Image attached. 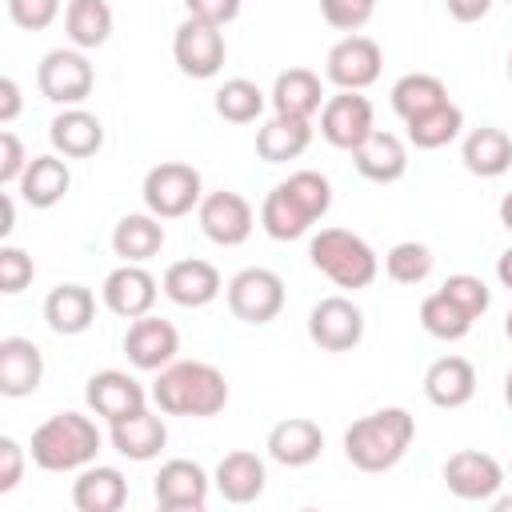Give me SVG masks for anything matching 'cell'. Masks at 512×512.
I'll return each mask as SVG.
<instances>
[{
    "label": "cell",
    "instance_id": "6da1fadb",
    "mask_svg": "<svg viewBox=\"0 0 512 512\" xmlns=\"http://www.w3.org/2000/svg\"><path fill=\"white\" fill-rule=\"evenodd\" d=\"M152 400L168 416H216L228 404V380L208 360H172L160 368Z\"/></svg>",
    "mask_w": 512,
    "mask_h": 512
},
{
    "label": "cell",
    "instance_id": "7a4b0ae2",
    "mask_svg": "<svg viewBox=\"0 0 512 512\" xmlns=\"http://www.w3.org/2000/svg\"><path fill=\"white\" fill-rule=\"evenodd\" d=\"M412 436H416V416L408 408H380L352 420V428L344 432V456L360 472H388L404 460Z\"/></svg>",
    "mask_w": 512,
    "mask_h": 512
},
{
    "label": "cell",
    "instance_id": "3957f363",
    "mask_svg": "<svg viewBox=\"0 0 512 512\" xmlns=\"http://www.w3.org/2000/svg\"><path fill=\"white\" fill-rule=\"evenodd\" d=\"M28 452L44 472H80L100 452V428L80 412H56L32 432Z\"/></svg>",
    "mask_w": 512,
    "mask_h": 512
},
{
    "label": "cell",
    "instance_id": "277c9868",
    "mask_svg": "<svg viewBox=\"0 0 512 512\" xmlns=\"http://www.w3.org/2000/svg\"><path fill=\"white\" fill-rule=\"evenodd\" d=\"M312 268L324 272L336 288H368L380 272V260L372 244L348 228H320L308 244Z\"/></svg>",
    "mask_w": 512,
    "mask_h": 512
},
{
    "label": "cell",
    "instance_id": "5b68a950",
    "mask_svg": "<svg viewBox=\"0 0 512 512\" xmlns=\"http://www.w3.org/2000/svg\"><path fill=\"white\" fill-rule=\"evenodd\" d=\"M144 208L160 220H176V216H188L192 208H200L204 200V188H200V172L192 164H180V160H164L156 168H148L144 176Z\"/></svg>",
    "mask_w": 512,
    "mask_h": 512
},
{
    "label": "cell",
    "instance_id": "8992f818",
    "mask_svg": "<svg viewBox=\"0 0 512 512\" xmlns=\"http://www.w3.org/2000/svg\"><path fill=\"white\" fill-rule=\"evenodd\" d=\"M172 56H176V68L192 80H212L220 68H224V56H228V44H224V32L220 24H208V20H196L188 16L176 36H172Z\"/></svg>",
    "mask_w": 512,
    "mask_h": 512
},
{
    "label": "cell",
    "instance_id": "52a82bcc",
    "mask_svg": "<svg viewBox=\"0 0 512 512\" xmlns=\"http://www.w3.org/2000/svg\"><path fill=\"white\" fill-rule=\"evenodd\" d=\"M228 308L244 324H268L284 308V280L272 268H240L228 280Z\"/></svg>",
    "mask_w": 512,
    "mask_h": 512
},
{
    "label": "cell",
    "instance_id": "ba28073f",
    "mask_svg": "<svg viewBox=\"0 0 512 512\" xmlns=\"http://www.w3.org/2000/svg\"><path fill=\"white\" fill-rule=\"evenodd\" d=\"M380 64H384V52L372 36H360V32H348L344 40H336L328 48V60H324V76L344 88V92H364L368 84L380 80Z\"/></svg>",
    "mask_w": 512,
    "mask_h": 512
},
{
    "label": "cell",
    "instance_id": "9c48e42d",
    "mask_svg": "<svg viewBox=\"0 0 512 512\" xmlns=\"http://www.w3.org/2000/svg\"><path fill=\"white\" fill-rule=\"evenodd\" d=\"M92 80H96V76H92V64H88V56H84L80 48H52V52L40 60V68H36L40 96L52 100V104H64V108L88 100Z\"/></svg>",
    "mask_w": 512,
    "mask_h": 512
},
{
    "label": "cell",
    "instance_id": "30bf717a",
    "mask_svg": "<svg viewBox=\"0 0 512 512\" xmlns=\"http://www.w3.org/2000/svg\"><path fill=\"white\" fill-rule=\"evenodd\" d=\"M308 340L324 352H352L364 340V312L348 296H324L308 312Z\"/></svg>",
    "mask_w": 512,
    "mask_h": 512
},
{
    "label": "cell",
    "instance_id": "8fae6325",
    "mask_svg": "<svg viewBox=\"0 0 512 512\" xmlns=\"http://www.w3.org/2000/svg\"><path fill=\"white\" fill-rule=\"evenodd\" d=\"M196 220H200V232H204L212 244H220V248L244 244V240L252 236V228H256L252 204H248L240 192H228V188L208 192V196L200 200V208H196Z\"/></svg>",
    "mask_w": 512,
    "mask_h": 512
},
{
    "label": "cell",
    "instance_id": "7c38bea8",
    "mask_svg": "<svg viewBox=\"0 0 512 512\" xmlns=\"http://www.w3.org/2000/svg\"><path fill=\"white\" fill-rule=\"evenodd\" d=\"M372 128H376V120H372V100L360 96V92H344V88H340V92L328 96L324 108H320V136H324L332 148L352 152Z\"/></svg>",
    "mask_w": 512,
    "mask_h": 512
},
{
    "label": "cell",
    "instance_id": "4fadbf2b",
    "mask_svg": "<svg viewBox=\"0 0 512 512\" xmlns=\"http://www.w3.org/2000/svg\"><path fill=\"white\" fill-rule=\"evenodd\" d=\"M208 472L196 460H168L152 476V496L164 512H200L208 504Z\"/></svg>",
    "mask_w": 512,
    "mask_h": 512
},
{
    "label": "cell",
    "instance_id": "5bb4252c",
    "mask_svg": "<svg viewBox=\"0 0 512 512\" xmlns=\"http://www.w3.org/2000/svg\"><path fill=\"white\" fill-rule=\"evenodd\" d=\"M444 484L460 500H492L500 492V484H504V468H500L496 456L476 452V448H464V452H452L448 456Z\"/></svg>",
    "mask_w": 512,
    "mask_h": 512
},
{
    "label": "cell",
    "instance_id": "9a60e30c",
    "mask_svg": "<svg viewBox=\"0 0 512 512\" xmlns=\"http://www.w3.org/2000/svg\"><path fill=\"white\" fill-rule=\"evenodd\" d=\"M176 352H180V332L168 320H160V316L132 320L128 336H124V356H128L132 368L160 372V368H168L176 360Z\"/></svg>",
    "mask_w": 512,
    "mask_h": 512
},
{
    "label": "cell",
    "instance_id": "2e32d148",
    "mask_svg": "<svg viewBox=\"0 0 512 512\" xmlns=\"http://www.w3.org/2000/svg\"><path fill=\"white\" fill-rule=\"evenodd\" d=\"M104 308L124 316V320H140L152 312L156 304V276L144 268V264H120L104 276Z\"/></svg>",
    "mask_w": 512,
    "mask_h": 512
},
{
    "label": "cell",
    "instance_id": "e0dca14e",
    "mask_svg": "<svg viewBox=\"0 0 512 512\" xmlns=\"http://www.w3.org/2000/svg\"><path fill=\"white\" fill-rule=\"evenodd\" d=\"M84 400L96 416H104L108 424L120 420V416H132L140 408H148V392L140 380H132L128 372L120 368H104V372H92L88 376V388H84Z\"/></svg>",
    "mask_w": 512,
    "mask_h": 512
},
{
    "label": "cell",
    "instance_id": "ac0fdd59",
    "mask_svg": "<svg viewBox=\"0 0 512 512\" xmlns=\"http://www.w3.org/2000/svg\"><path fill=\"white\" fill-rule=\"evenodd\" d=\"M160 288H164V296H168L172 304H180V308H204V304H212V300L220 296L224 284H220L216 264L188 256V260L168 264Z\"/></svg>",
    "mask_w": 512,
    "mask_h": 512
},
{
    "label": "cell",
    "instance_id": "d6986e66",
    "mask_svg": "<svg viewBox=\"0 0 512 512\" xmlns=\"http://www.w3.org/2000/svg\"><path fill=\"white\" fill-rule=\"evenodd\" d=\"M44 380V352L28 336H4L0 340V392L20 400L32 396Z\"/></svg>",
    "mask_w": 512,
    "mask_h": 512
},
{
    "label": "cell",
    "instance_id": "ffe728a7",
    "mask_svg": "<svg viewBox=\"0 0 512 512\" xmlns=\"http://www.w3.org/2000/svg\"><path fill=\"white\" fill-rule=\"evenodd\" d=\"M264 448H268V456H272L276 464H284V468H308V464L324 452V432H320V424L308 420V416H288V420L272 424Z\"/></svg>",
    "mask_w": 512,
    "mask_h": 512
},
{
    "label": "cell",
    "instance_id": "44dd1931",
    "mask_svg": "<svg viewBox=\"0 0 512 512\" xmlns=\"http://www.w3.org/2000/svg\"><path fill=\"white\" fill-rule=\"evenodd\" d=\"M352 164L364 180H376V184H392L408 172V148L400 136L392 132H380L372 128L356 148H352Z\"/></svg>",
    "mask_w": 512,
    "mask_h": 512
},
{
    "label": "cell",
    "instance_id": "7402d4cb",
    "mask_svg": "<svg viewBox=\"0 0 512 512\" xmlns=\"http://www.w3.org/2000/svg\"><path fill=\"white\" fill-rule=\"evenodd\" d=\"M164 444H168V428H164V420H160L152 408H140V412H132V416L112 420V448H116L120 456L136 460V464L156 460V456L164 452Z\"/></svg>",
    "mask_w": 512,
    "mask_h": 512
},
{
    "label": "cell",
    "instance_id": "603a6c76",
    "mask_svg": "<svg viewBox=\"0 0 512 512\" xmlns=\"http://www.w3.org/2000/svg\"><path fill=\"white\" fill-rule=\"evenodd\" d=\"M48 140H52V148H56L60 156L84 160V156H96V152H100V144H104V124H100V116H92L88 108L72 104V108H64V112L48 124Z\"/></svg>",
    "mask_w": 512,
    "mask_h": 512
},
{
    "label": "cell",
    "instance_id": "cb8c5ba5",
    "mask_svg": "<svg viewBox=\"0 0 512 512\" xmlns=\"http://www.w3.org/2000/svg\"><path fill=\"white\" fill-rule=\"evenodd\" d=\"M424 396L436 408H464L476 396V368L464 356H440L424 372Z\"/></svg>",
    "mask_w": 512,
    "mask_h": 512
},
{
    "label": "cell",
    "instance_id": "d4e9b609",
    "mask_svg": "<svg viewBox=\"0 0 512 512\" xmlns=\"http://www.w3.org/2000/svg\"><path fill=\"white\" fill-rule=\"evenodd\" d=\"M44 320L56 336H80L96 320V296L84 284H56L44 296Z\"/></svg>",
    "mask_w": 512,
    "mask_h": 512
},
{
    "label": "cell",
    "instance_id": "484cf974",
    "mask_svg": "<svg viewBox=\"0 0 512 512\" xmlns=\"http://www.w3.org/2000/svg\"><path fill=\"white\" fill-rule=\"evenodd\" d=\"M128 500V480L120 468L112 464H88L80 468L76 484H72V504L80 512H116Z\"/></svg>",
    "mask_w": 512,
    "mask_h": 512
},
{
    "label": "cell",
    "instance_id": "4316f807",
    "mask_svg": "<svg viewBox=\"0 0 512 512\" xmlns=\"http://www.w3.org/2000/svg\"><path fill=\"white\" fill-rule=\"evenodd\" d=\"M276 116H296V120H312L324 108V88L320 76L312 68H288L276 76L272 92H268Z\"/></svg>",
    "mask_w": 512,
    "mask_h": 512
},
{
    "label": "cell",
    "instance_id": "83f0119b",
    "mask_svg": "<svg viewBox=\"0 0 512 512\" xmlns=\"http://www.w3.org/2000/svg\"><path fill=\"white\" fill-rule=\"evenodd\" d=\"M264 480H268V472H264V460L256 456V452H228L220 464H216V476H212V484H216V492L228 500V504H252L260 492H264Z\"/></svg>",
    "mask_w": 512,
    "mask_h": 512
},
{
    "label": "cell",
    "instance_id": "f1b7e54d",
    "mask_svg": "<svg viewBox=\"0 0 512 512\" xmlns=\"http://www.w3.org/2000/svg\"><path fill=\"white\" fill-rule=\"evenodd\" d=\"M160 248H164V224H160V216L132 212V216H120L116 220V228H112V252L124 264H144Z\"/></svg>",
    "mask_w": 512,
    "mask_h": 512
},
{
    "label": "cell",
    "instance_id": "f546056e",
    "mask_svg": "<svg viewBox=\"0 0 512 512\" xmlns=\"http://www.w3.org/2000/svg\"><path fill=\"white\" fill-rule=\"evenodd\" d=\"M460 160H464V168L472 176H484V180L504 176L512 168V136L504 128H488V124L484 128H472L464 136Z\"/></svg>",
    "mask_w": 512,
    "mask_h": 512
},
{
    "label": "cell",
    "instance_id": "4dcf8cb0",
    "mask_svg": "<svg viewBox=\"0 0 512 512\" xmlns=\"http://www.w3.org/2000/svg\"><path fill=\"white\" fill-rule=\"evenodd\" d=\"M20 196L32 204V208H52L64 200V192L72 188V172L60 156H32L24 176H20Z\"/></svg>",
    "mask_w": 512,
    "mask_h": 512
},
{
    "label": "cell",
    "instance_id": "1f68e13d",
    "mask_svg": "<svg viewBox=\"0 0 512 512\" xmlns=\"http://www.w3.org/2000/svg\"><path fill=\"white\" fill-rule=\"evenodd\" d=\"M260 224H264V232H268L272 240H300L316 220H312V212L288 192V184H276V188L264 196V204H260Z\"/></svg>",
    "mask_w": 512,
    "mask_h": 512
},
{
    "label": "cell",
    "instance_id": "d6a6232c",
    "mask_svg": "<svg viewBox=\"0 0 512 512\" xmlns=\"http://www.w3.org/2000/svg\"><path fill=\"white\" fill-rule=\"evenodd\" d=\"M312 144V124L296 120V116H272L260 132H256V152L268 164H284L296 160L304 148Z\"/></svg>",
    "mask_w": 512,
    "mask_h": 512
},
{
    "label": "cell",
    "instance_id": "836d02e7",
    "mask_svg": "<svg viewBox=\"0 0 512 512\" xmlns=\"http://www.w3.org/2000/svg\"><path fill=\"white\" fill-rule=\"evenodd\" d=\"M444 100H448V88L432 72H408L392 84V108H396L400 120H416V116L440 108Z\"/></svg>",
    "mask_w": 512,
    "mask_h": 512
},
{
    "label": "cell",
    "instance_id": "e575fe53",
    "mask_svg": "<svg viewBox=\"0 0 512 512\" xmlns=\"http://www.w3.org/2000/svg\"><path fill=\"white\" fill-rule=\"evenodd\" d=\"M64 28H68V40L80 52L100 48L112 36V8H108V0H68Z\"/></svg>",
    "mask_w": 512,
    "mask_h": 512
},
{
    "label": "cell",
    "instance_id": "d590c367",
    "mask_svg": "<svg viewBox=\"0 0 512 512\" xmlns=\"http://www.w3.org/2000/svg\"><path fill=\"white\" fill-rule=\"evenodd\" d=\"M408 124V144H416V148H444V144H452L456 136H460V128H464V112L452 104V100H444L440 108H432V112H424V116H416V120H404Z\"/></svg>",
    "mask_w": 512,
    "mask_h": 512
},
{
    "label": "cell",
    "instance_id": "8d00e7d4",
    "mask_svg": "<svg viewBox=\"0 0 512 512\" xmlns=\"http://www.w3.org/2000/svg\"><path fill=\"white\" fill-rule=\"evenodd\" d=\"M420 324H424V332L436 336V340H460V336H468L472 316H468L452 296L432 292V296L420 300Z\"/></svg>",
    "mask_w": 512,
    "mask_h": 512
},
{
    "label": "cell",
    "instance_id": "74e56055",
    "mask_svg": "<svg viewBox=\"0 0 512 512\" xmlns=\"http://www.w3.org/2000/svg\"><path fill=\"white\" fill-rule=\"evenodd\" d=\"M264 100L268 96L252 80H244V76H232V80H224L216 88V112L224 120H232V124H252L264 112Z\"/></svg>",
    "mask_w": 512,
    "mask_h": 512
},
{
    "label": "cell",
    "instance_id": "f35d334b",
    "mask_svg": "<svg viewBox=\"0 0 512 512\" xmlns=\"http://www.w3.org/2000/svg\"><path fill=\"white\" fill-rule=\"evenodd\" d=\"M432 248L420 244V240H400L388 248L384 256V272L396 280V284H424L432 276Z\"/></svg>",
    "mask_w": 512,
    "mask_h": 512
},
{
    "label": "cell",
    "instance_id": "ab89813d",
    "mask_svg": "<svg viewBox=\"0 0 512 512\" xmlns=\"http://www.w3.org/2000/svg\"><path fill=\"white\" fill-rule=\"evenodd\" d=\"M284 184H288V192L312 212V220H320V216L332 208V184H328V176L304 168V172H292Z\"/></svg>",
    "mask_w": 512,
    "mask_h": 512
},
{
    "label": "cell",
    "instance_id": "60d3db41",
    "mask_svg": "<svg viewBox=\"0 0 512 512\" xmlns=\"http://www.w3.org/2000/svg\"><path fill=\"white\" fill-rule=\"evenodd\" d=\"M440 292L444 296H452L472 320H480L484 312H488V304H492V292H488V284L480 280V276H468V272H456V276H448L444 284H440Z\"/></svg>",
    "mask_w": 512,
    "mask_h": 512
},
{
    "label": "cell",
    "instance_id": "b9f144b4",
    "mask_svg": "<svg viewBox=\"0 0 512 512\" xmlns=\"http://www.w3.org/2000/svg\"><path fill=\"white\" fill-rule=\"evenodd\" d=\"M376 12V0H320V16L336 32H360Z\"/></svg>",
    "mask_w": 512,
    "mask_h": 512
},
{
    "label": "cell",
    "instance_id": "7bdbcfd3",
    "mask_svg": "<svg viewBox=\"0 0 512 512\" xmlns=\"http://www.w3.org/2000/svg\"><path fill=\"white\" fill-rule=\"evenodd\" d=\"M32 276H36L32 256H28L24 248L4 244V248H0V292L16 296V292H24V288L32 284Z\"/></svg>",
    "mask_w": 512,
    "mask_h": 512
},
{
    "label": "cell",
    "instance_id": "ee69618b",
    "mask_svg": "<svg viewBox=\"0 0 512 512\" xmlns=\"http://www.w3.org/2000/svg\"><path fill=\"white\" fill-rule=\"evenodd\" d=\"M8 16L16 28L40 32L60 16V0H8Z\"/></svg>",
    "mask_w": 512,
    "mask_h": 512
},
{
    "label": "cell",
    "instance_id": "f6af8a7d",
    "mask_svg": "<svg viewBox=\"0 0 512 512\" xmlns=\"http://www.w3.org/2000/svg\"><path fill=\"white\" fill-rule=\"evenodd\" d=\"M24 168H28L24 144H20V136H16V132H8V128H4V132H0V184H4V188L20 184Z\"/></svg>",
    "mask_w": 512,
    "mask_h": 512
},
{
    "label": "cell",
    "instance_id": "bcb514c9",
    "mask_svg": "<svg viewBox=\"0 0 512 512\" xmlns=\"http://www.w3.org/2000/svg\"><path fill=\"white\" fill-rule=\"evenodd\" d=\"M24 476V448L12 436H0V492H12Z\"/></svg>",
    "mask_w": 512,
    "mask_h": 512
},
{
    "label": "cell",
    "instance_id": "7dc6e473",
    "mask_svg": "<svg viewBox=\"0 0 512 512\" xmlns=\"http://www.w3.org/2000/svg\"><path fill=\"white\" fill-rule=\"evenodd\" d=\"M184 8H188V16L208 20V24H220V28L240 16V0H184Z\"/></svg>",
    "mask_w": 512,
    "mask_h": 512
},
{
    "label": "cell",
    "instance_id": "c3c4849f",
    "mask_svg": "<svg viewBox=\"0 0 512 512\" xmlns=\"http://www.w3.org/2000/svg\"><path fill=\"white\" fill-rule=\"evenodd\" d=\"M444 4H448V16L460 20V24H476V20H484L488 8H492V0H444Z\"/></svg>",
    "mask_w": 512,
    "mask_h": 512
},
{
    "label": "cell",
    "instance_id": "681fc988",
    "mask_svg": "<svg viewBox=\"0 0 512 512\" xmlns=\"http://www.w3.org/2000/svg\"><path fill=\"white\" fill-rule=\"evenodd\" d=\"M20 116V84L12 76L0 80V124H12Z\"/></svg>",
    "mask_w": 512,
    "mask_h": 512
},
{
    "label": "cell",
    "instance_id": "f907efd6",
    "mask_svg": "<svg viewBox=\"0 0 512 512\" xmlns=\"http://www.w3.org/2000/svg\"><path fill=\"white\" fill-rule=\"evenodd\" d=\"M496 280H500L504 288H512V248L500 252V260H496Z\"/></svg>",
    "mask_w": 512,
    "mask_h": 512
},
{
    "label": "cell",
    "instance_id": "816d5d0a",
    "mask_svg": "<svg viewBox=\"0 0 512 512\" xmlns=\"http://www.w3.org/2000/svg\"><path fill=\"white\" fill-rule=\"evenodd\" d=\"M4 224H0V236H8L12 228H16V204H12V192H4Z\"/></svg>",
    "mask_w": 512,
    "mask_h": 512
},
{
    "label": "cell",
    "instance_id": "f5cc1de1",
    "mask_svg": "<svg viewBox=\"0 0 512 512\" xmlns=\"http://www.w3.org/2000/svg\"><path fill=\"white\" fill-rule=\"evenodd\" d=\"M500 224L512 232V192H504V200H500Z\"/></svg>",
    "mask_w": 512,
    "mask_h": 512
},
{
    "label": "cell",
    "instance_id": "db71d44e",
    "mask_svg": "<svg viewBox=\"0 0 512 512\" xmlns=\"http://www.w3.org/2000/svg\"><path fill=\"white\" fill-rule=\"evenodd\" d=\"M492 508H496V512H512V492H508V496L496 492V496H492Z\"/></svg>",
    "mask_w": 512,
    "mask_h": 512
},
{
    "label": "cell",
    "instance_id": "11a10c76",
    "mask_svg": "<svg viewBox=\"0 0 512 512\" xmlns=\"http://www.w3.org/2000/svg\"><path fill=\"white\" fill-rule=\"evenodd\" d=\"M504 400H508V408H512V372L504 376Z\"/></svg>",
    "mask_w": 512,
    "mask_h": 512
},
{
    "label": "cell",
    "instance_id": "9f6ffc18",
    "mask_svg": "<svg viewBox=\"0 0 512 512\" xmlns=\"http://www.w3.org/2000/svg\"><path fill=\"white\" fill-rule=\"evenodd\" d=\"M504 332H508V340H512V308H508V316H504Z\"/></svg>",
    "mask_w": 512,
    "mask_h": 512
},
{
    "label": "cell",
    "instance_id": "6f0895ef",
    "mask_svg": "<svg viewBox=\"0 0 512 512\" xmlns=\"http://www.w3.org/2000/svg\"><path fill=\"white\" fill-rule=\"evenodd\" d=\"M508 76H512V52H508Z\"/></svg>",
    "mask_w": 512,
    "mask_h": 512
},
{
    "label": "cell",
    "instance_id": "680465c9",
    "mask_svg": "<svg viewBox=\"0 0 512 512\" xmlns=\"http://www.w3.org/2000/svg\"><path fill=\"white\" fill-rule=\"evenodd\" d=\"M508 4H512V0H508Z\"/></svg>",
    "mask_w": 512,
    "mask_h": 512
},
{
    "label": "cell",
    "instance_id": "91938a15",
    "mask_svg": "<svg viewBox=\"0 0 512 512\" xmlns=\"http://www.w3.org/2000/svg\"><path fill=\"white\" fill-rule=\"evenodd\" d=\"M508 472H512V468H508Z\"/></svg>",
    "mask_w": 512,
    "mask_h": 512
}]
</instances>
